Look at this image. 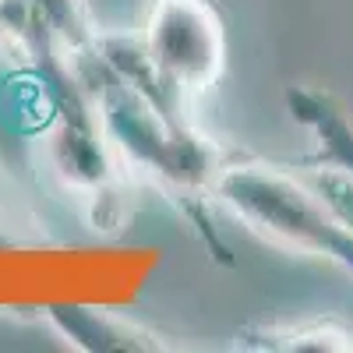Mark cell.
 <instances>
[{"label":"cell","instance_id":"obj_1","mask_svg":"<svg viewBox=\"0 0 353 353\" xmlns=\"http://www.w3.org/2000/svg\"><path fill=\"white\" fill-rule=\"evenodd\" d=\"M230 209L279 244L325 254L353 272V226L325 201V194L301 184L269 163H226L212 184Z\"/></svg>","mask_w":353,"mask_h":353},{"label":"cell","instance_id":"obj_4","mask_svg":"<svg viewBox=\"0 0 353 353\" xmlns=\"http://www.w3.org/2000/svg\"><path fill=\"white\" fill-rule=\"evenodd\" d=\"M0 4H4V0H0Z\"/></svg>","mask_w":353,"mask_h":353},{"label":"cell","instance_id":"obj_3","mask_svg":"<svg viewBox=\"0 0 353 353\" xmlns=\"http://www.w3.org/2000/svg\"><path fill=\"white\" fill-rule=\"evenodd\" d=\"M290 110L318 138L321 159L339 166L346 176H353V124H350L346 110L332 96L311 92V88H293L290 92Z\"/></svg>","mask_w":353,"mask_h":353},{"label":"cell","instance_id":"obj_2","mask_svg":"<svg viewBox=\"0 0 353 353\" xmlns=\"http://www.w3.org/2000/svg\"><path fill=\"white\" fill-rule=\"evenodd\" d=\"M141 57L159 92L181 106L216 85L226 61V32L212 0H152Z\"/></svg>","mask_w":353,"mask_h":353}]
</instances>
